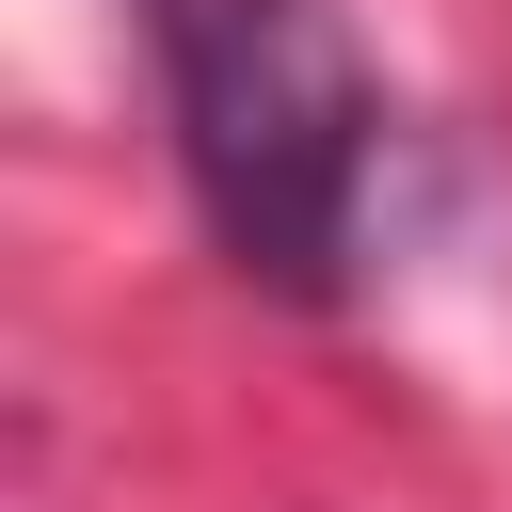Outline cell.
<instances>
[{"instance_id": "obj_1", "label": "cell", "mask_w": 512, "mask_h": 512, "mask_svg": "<svg viewBox=\"0 0 512 512\" xmlns=\"http://www.w3.org/2000/svg\"><path fill=\"white\" fill-rule=\"evenodd\" d=\"M128 16H144L208 240L272 304H352L368 192H384V80H368L352 16L336 0H128Z\"/></svg>"}]
</instances>
